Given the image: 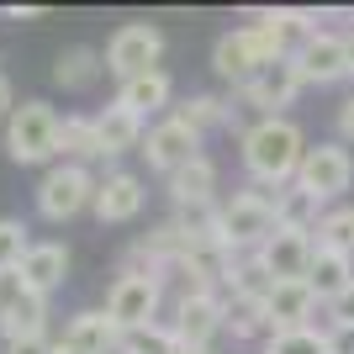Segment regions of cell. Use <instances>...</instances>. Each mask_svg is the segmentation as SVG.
Listing matches in <instances>:
<instances>
[{
    "label": "cell",
    "instance_id": "6",
    "mask_svg": "<svg viewBox=\"0 0 354 354\" xmlns=\"http://www.w3.org/2000/svg\"><path fill=\"white\" fill-rule=\"evenodd\" d=\"M159 53H164V32L153 27V21H127V27H117L111 43H106V69L127 85L138 74L159 69Z\"/></svg>",
    "mask_w": 354,
    "mask_h": 354
},
{
    "label": "cell",
    "instance_id": "18",
    "mask_svg": "<svg viewBox=\"0 0 354 354\" xmlns=\"http://www.w3.org/2000/svg\"><path fill=\"white\" fill-rule=\"evenodd\" d=\"M169 201H175V212L217 207V164L201 153V159H191L185 169H175V175H169Z\"/></svg>",
    "mask_w": 354,
    "mask_h": 354
},
{
    "label": "cell",
    "instance_id": "31",
    "mask_svg": "<svg viewBox=\"0 0 354 354\" xmlns=\"http://www.w3.org/2000/svg\"><path fill=\"white\" fill-rule=\"evenodd\" d=\"M265 354H328V328H296V333H270Z\"/></svg>",
    "mask_w": 354,
    "mask_h": 354
},
{
    "label": "cell",
    "instance_id": "22",
    "mask_svg": "<svg viewBox=\"0 0 354 354\" xmlns=\"http://www.w3.org/2000/svg\"><path fill=\"white\" fill-rule=\"evenodd\" d=\"M106 69V53L101 48H90V43H69L53 59V80H59L64 90H85V85H95V74Z\"/></svg>",
    "mask_w": 354,
    "mask_h": 354
},
{
    "label": "cell",
    "instance_id": "37",
    "mask_svg": "<svg viewBox=\"0 0 354 354\" xmlns=\"http://www.w3.org/2000/svg\"><path fill=\"white\" fill-rule=\"evenodd\" d=\"M11 111H16V95H11V80L0 74V117H11Z\"/></svg>",
    "mask_w": 354,
    "mask_h": 354
},
{
    "label": "cell",
    "instance_id": "26",
    "mask_svg": "<svg viewBox=\"0 0 354 354\" xmlns=\"http://www.w3.org/2000/svg\"><path fill=\"white\" fill-rule=\"evenodd\" d=\"M222 317H227L233 339H270L265 296H222Z\"/></svg>",
    "mask_w": 354,
    "mask_h": 354
},
{
    "label": "cell",
    "instance_id": "30",
    "mask_svg": "<svg viewBox=\"0 0 354 354\" xmlns=\"http://www.w3.org/2000/svg\"><path fill=\"white\" fill-rule=\"evenodd\" d=\"M32 238H27V222L21 217H0V275H16L21 259H27Z\"/></svg>",
    "mask_w": 354,
    "mask_h": 354
},
{
    "label": "cell",
    "instance_id": "35",
    "mask_svg": "<svg viewBox=\"0 0 354 354\" xmlns=\"http://www.w3.org/2000/svg\"><path fill=\"white\" fill-rule=\"evenodd\" d=\"M21 291H27V286H21V275H0V317H6V307H11Z\"/></svg>",
    "mask_w": 354,
    "mask_h": 354
},
{
    "label": "cell",
    "instance_id": "1",
    "mask_svg": "<svg viewBox=\"0 0 354 354\" xmlns=\"http://www.w3.org/2000/svg\"><path fill=\"white\" fill-rule=\"evenodd\" d=\"M243 169H249L254 185H265V191H281L291 185L301 159H307V138L296 127L291 117H259L254 127H243Z\"/></svg>",
    "mask_w": 354,
    "mask_h": 354
},
{
    "label": "cell",
    "instance_id": "15",
    "mask_svg": "<svg viewBox=\"0 0 354 354\" xmlns=\"http://www.w3.org/2000/svg\"><path fill=\"white\" fill-rule=\"evenodd\" d=\"M122 328L106 312H74L59 333V354H117Z\"/></svg>",
    "mask_w": 354,
    "mask_h": 354
},
{
    "label": "cell",
    "instance_id": "5",
    "mask_svg": "<svg viewBox=\"0 0 354 354\" xmlns=\"http://www.w3.org/2000/svg\"><path fill=\"white\" fill-rule=\"evenodd\" d=\"M95 201V175L85 164H53L43 180H37V212L48 222H69Z\"/></svg>",
    "mask_w": 354,
    "mask_h": 354
},
{
    "label": "cell",
    "instance_id": "4",
    "mask_svg": "<svg viewBox=\"0 0 354 354\" xmlns=\"http://www.w3.org/2000/svg\"><path fill=\"white\" fill-rule=\"evenodd\" d=\"M159 307H164V275H153V270H122L106 291V317L122 333L159 323Z\"/></svg>",
    "mask_w": 354,
    "mask_h": 354
},
{
    "label": "cell",
    "instance_id": "34",
    "mask_svg": "<svg viewBox=\"0 0 354 354\" xmlns=\"http://www.w3.org/2000/svg\"><path fill=\"white\" fill-rule=\"evenodd\" d=\"M328 354H354V328L328 323Z\"/></svg>",
    "mask_w": 354,
    "mask_h": 354
},
{
    "label": "cell",
    "instance_id": "21",
    "mask_svg": "<svg viewBox=\"0 0 354 354\" xmlns=\"http://www.w3.org/2000/svg\"><path fill=\"white\" fill-rule=\"evenodd\" d=\"M43 333H48V296L21 291L0 317V339L16 344V339H43Z\"/></svg>",
    "mask_w": 354,
    "mask_h": 354
},
{
    "label": "cell",
    "instance_id": "2",
    "mask_svg": "<svg viewBox=\"0 0 354 354\" xmlns=\"http://www.w3.org/2000/svg\"><path fill=\"white\" fill-rule=\"evenodd\" d=\"M59 127L64 117L48 101H21L6 117V153L16 164H53L59 159Z\"/></svg>",
    "mask_w": 354,
    "mask_h": 354
},
{
    "label": "cell",
    "instance_id": "16",
    "mask_svg": "<svg viewBox=\"0 0 354 354\" xmlns=\"http://www.w3.org/2000/svg\"><path fill=\"white\" fill-rule=\"evenodd\" d=\"M212 69H217V80H227L233 90H243L254 74L265 69V59H259V48L249 43V32L233 27V32H222L217 48H212Z\"/></svg>",
    "mask_w": 354,
    "mask_h": 354
},
{
    "label": "cell",
    "instance_id": "39",
    "mask_svg": "<svg viewBox=\"0 0 354 354\" xmlns=\"http://www.w3.org/2000/svg\"><path fill=\"white\" fill-rule=\"evenodd\" d=\"M349 74H354V32H349Z\"/></svg>",
    "mask_w": 354,
    "mask_h": 354
},
{
    "label": "cell",
    "instance_id": "29",
    "mask_svg": "<svg viewBox=\"0 0 354 354\" xmlns=\"http://www.w3.org/2000/svg\"><path fill=\"white\" fill-rule=\"evenodd\" d=\"M117 354H180V339L169 323H148V328H127L117 344Z\"/></svg>",
    "mask_w": 354,
    "mask_h": 354
},
{
    "label": "cell",
    "instance_id": "25",
    "mask_svg": "<svg viewBox=\"0 0 354 354\" xmlns=\"http://www.w3.org/2000/svg\"><path fill=\"white\" fill-rule=\"evenodd\" d=\"M106 159L101 153V138H95V117H64L59 127V164H95Z\"/></svg>",
    "mask_w": 354,
    "mask_h": 354
},
{
    "label": "cell",
    "instance_id": "20",
    "mask_svg": "<svg viewBox=\"0 0 354 354\" xmlns=\"http://www.w3.org/2000/svg\"><path fill=\"white\" fill-rule=\"evenodd\" d=\"M95 138H101V153H106V159H117V153H133V148H143L148 127L133 117V111H122V106L111 101L106 111H95Z\"/></svg>",
    "mask_w": 354,
    "mask_h": 354
},
{
    "label": "cell",
    "instance_id": "14",
    "mask_svg": "<svg viewBox=\"0 0 354 354\" xmlns=\"http://www.w3.org/2000/svg\"><path fill=\"white\" fill-rule=\"evenodd\" d=\"M265 312H270V333H296V328H312L317 291H312L307 281H281V286H270Z\"/></svg>",
    "mask_w": 354,
    "mask_h": 354
},
{
    "label": "cell",
    "instance_id": "7",
    "mask_svg": "<svg viewBox=\"0 0 354 354\" xmlns=\"http://www.w3.org/2000/svg\"><path fill=\"white\" fill-rule=\"evenodd\" d=\"M296 185L301 191H312L317 201H339L344 191L354 185V159H349V148L344 143H317L307 148V159H301V169H296Z\"/></svg>",
    "mask_w": 354,
    "mask_h": 354
},
{
    "label": "cell",
    "instance_id": "24",
    "mask_svg": "<svg viewBox=\"0 0 354 354\" xmlns=\"http://www.w3.org/2000/svg\"><path fill=\"white\" fill-rule=\"evenodd\" d=\"M169 117H180L185 122V127H191L196 138H207L212 127H233L238 122V111L227 101H222V95H185V101L175 106V111H169Z\"/></svg>",
    "mask_w": 354,
    "mask_h": 354
},
{
    "label": "cell",
    "instance_id": "12",
    "mask_svg": "<svg viewBox=\"0 0 354 354\" xmlns=\"http://www.w3.org/2000/svg\"><path fill=\"white\" fill-rule=\"evenodd\" d=\"M90 212H95V222H106V227L133 222L138 212H143V180H138L133 169H106V175L95 180V201H90Z\"/></svg>",
    "mask_w": 354,
    "mask_h": 354
},
{
    "label": "cell",
    "instance_id": "17",
    "mask_svg": "<svg viewBox=\"0 0 354 354\" xmlns=\"http://www.w3.org/2000/svg\"><path fill=\"white\" fill-rule=\"evenodd\" d=\"M16 275H21V286H27V291L53 296V291L64 286V275H69V249H64V243H32Z\"/></svg>",
    "mask_w": 354,
    "mask_h": 354
},
{
    "label": "cell",
    "instance_id": "11",
    "mask_svg": "<svg viewBox=\"0 0 354 354\" xmlns=\"http://www.w3.org/2000/svg\"><path fill=\"white\" fill-rule=\"evenodd\" d=\"M259 265H265V275L275 286L281 281H307L312 270V254H317V243H312V233H296V227H275V233L259 243Z\"/></svg>",
    "mask_w": 354,
    "mask_h": 354
},
{
    "label": "cell",
    "instance_id": "8",
    "mask_svg": "<svg viewBox=\"0 0 354 354\" xmlns=\"http://www.w3.org/2000/svg\"><path fill=\"white\" fill-rule=\"evenodd\" d=\"M138 153L148 159V169H153V175L169 180L175 169H185L191 159H201V138H196L180 117H159L153 127H148V138H143V148H138Z\"/></svg>",
    "mask_w": 354,
    "mask_h": 354
},
{
    "label": "cell",
    "instance_id": "23",
    "mask_svg": "<svg viewBox=\"0 0 354 354\" xmlns=\"http://www.w3.org/2000/svg\"><path fill=\"white\" fill-rule=\"evenodd\" d=\"M275 222H281V227H296V233H317V222H323V201L291 180V185L275 191Z\"/></svg>",
    "mask_w": 354,
    "mask_h": 354
},
{
    "label": "cell",
    "instance_id": "40",
    "mask_svg": "<svg viewBox=\"0 0 354 354\" xmlns=\"http://www.w3.org/2000/svg\"><path fill=\"white\" fill-rule=\"evenodd\" d=\"M180 354H212V349H180Z\"/></svg>",
    "mask_w": 354,
    "mask_h": 354
},
{
    "label": "cell",
    "instance_id": "13",
    "mask_svg": "<svg viewBox=\"0 0 354 354\" xmlns=\"http://www.w3.org/2000/svg\"><path fill=\"white\" fill-rule=\"evenodd\" d=\"M296 64H301V80L307 85H333L349 74V37L339 32H312L307 43L296 48Z\"/></svg>",
    "mask_w": 354,
    "mask_h": 354
},
{
    "label": "cell",
    "instance_id": "38",
    "mask_svg": "<svg viewBox=\"0 0 354 354\" xmlns=\"http://www.w3.org/2000/svg\"><path fill=\"white\" fill-rule=\"evenodd\" d=\"M6 16H16V21H27V16H43V6H6Z\"/></svg>",
    "mask_w": 354,
    "mask_h": 354
},
{
    "label": "cell",
    "instance_id": "10",
    "mask_svg": "<svg viewBox=\"0 0 354 354\" xmlns=\"http://www.w3.org/2000/svg\"><path fill=\"white\" fill-rule=\"evenodd\" d=\"M301 64H296V53L291 59H275V64H265V69L254 74L249 85L238 90L243 95V106H254V111H265V117H281V106H291L296 95H301Z\"/></svg>",
    "mask_w": 354,
    "mask_h": 354
},
{
    "label": "cell",
    "instance_id": "27",
    "mask_svg": "<svg viewBox=\"0 0 354 354\" xmlns=\"http://www.w3.org/2000/svg\"><path fill=\"white\" fill-rule=\"evenodd\" d=\"M349 281H354V259H349V254H328V249H317V254H312L307 286L317 291V301H333V296H339Z\"/></svg>",
    "mask_w": 354,
    "mask_h": 354
},
{
    "label": "cell",
    "instance_id": "36",
    "mask_svg": "<svg viewBox=\"0 0 354 354\" xmlns=\"http://www.w3.org/2000/svg\"><path fill=\"white\" fill-rule=\"evenodd\" d=\"M339 133H344V138L354 143V95L344 101V111H339Z\"/></svg>",
    "mask_w": 354,
    "mask_h": 354
},
{
    "label": "cell",
    "instance_id": "19",
    "mask_svg": "<svg viewBox=\"0 0 354 354\" xmlns=\"http://www.w3.org/2000/svg\"><path fill=\"white\" fill-rule=\"evenodd\" d=\"M169 74L164 69H153V74H138V80H127V85L117 90V106L122 111H133L138 122H148V117H159V111H169Z\"/></svg>",
    "mask_w": 354,
    "mask_h": 354
},
{
    "label": "cell",
    "instance_id": "3",
    "mask_svg": "<svg viewBox=\"0 0 354 354\" xmlns=\"http://www.w3.org/2000/svg\"><path fill=\"white\" fill-rule=\"evenodd\" d=\"M281 222H275V196L265 185H249V191H238L233 201H222V243L233 254H254L275 233Z\"/></svg>",
    "mask_w": 354,
    "mask_h": 354
},
{
    "label": "cell",
    "instance_id": "28",
    "mask_svg": "<svg viewBox=\"0 0 354 354\" xmlns=\"http://www.w3.org/2000/svg\"><path fill=\"white\" fill-rule=\"evenodd\" d=\"M312 243H317V249H328V254H349V259H354V207L323 212V222H317Z\"/></svg>",
    "mask_w": 354,
    "mask_h": 354
},
{
    "label": "cell",
    "instance_id": "33",
    "mask_svg": "<svg viewBox=\"0 0 354 354\" xmlns=\"http://www.w3.org/2000/svg\"><path fill=\"white\" fill-rule=\"evenodd\" d=\"M0 354H59V339H16V344H6Z\"/></svg>",
    "mask_w": 354,
    "mask_h": 354
},
{
    "label": "cell",
    "instance_id": "9",
    "mask_svg": "<svg viewBox=\"0 0 354 354\" xmlns=\"http://www.w3.org/2000/svg\"><path fill=\"white\" fill-rule=\"evenodd\" d=\"M169 328H175L180 349H212L217 333H227V317H222V296L217 291H201V296H185L169 307Z\"/></svg>",
    "mask_w": 354,
    "mask_h": 354
},
{
    "label": "cell",
    "instance_id": "32",
    "mask_svg": "<svg viewBox=\"0 0 354 354\" xmlns=\"http://www.w3.org/2000/svg\"><path fill=\"white\" fill-rule=\"evenodd\" d=\"M328 317H333L339 328H354V281L344 286V291L333 296V301H328Z\"/></svg>",
    "mask_w": 354,
    "mask_h": 354
}]
</instances>
